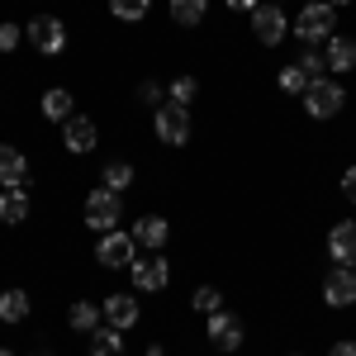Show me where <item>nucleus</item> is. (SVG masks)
Here are the masks:
<instances>
[{"label":"nucleus","mask_w":356,"mask_h":356,"mask_svg":"<svg viewBox=\"0 0 356 356\" xmlns=\"http://www.w3.org/2000/svg\"><path fill=\"white\" fill-rule=\"evenodd\" d=\"M129 275H134V290H138V295H152V290H166L171 266H166V257H138L134 266H129Z\"/></svg>","instance_id":"6e6552de"},{"label":"nucleus","mask_w":356,"mask_h":356,"mask_svg":"<svg viewBox=\"0 0 356 356\" xmlns=\"http://www.w3.org/2000/svg\"><path fill=\"white\" fill-rule=\"evenodd\" d=\"M100 181H105V191L124 195L129 186H134V166H129V162H110V166H105V176H100Z\"/></svg>","instance_id":"5701e85b"},{"label":"nucleus","mask_w":356,"mask_h":356,"mask_svg":"<svg viewBox=\"0 0 356 356\" xmlns=\"http://www.w3.org/2000/svg\"><path fill=\"white\" fill-rule=\"evenodd\" d=\"M328 257L337 261V266H356V219L337 223L328 233Z\"/></svg>","instance_id":"f8f14e48"},{"label":"nucleus","mask_w":356,"mask_h":356,"mask_svg":"<svg viewBox=\"0 0 356 356\" xmlns=\"http://www.w3.org/2000/svg\"><path fill=\"white\" fill-rule=\"evenodd\" d=\"M95 261H100V266H110V271H119V266H134V261H138V238H134V233H124V228L100 233Z\"/></svg>","instance_id":"20e7f679"},{"label":"nucleus","mask_w":356,"mask_h":356,"mask_svg":"<svg viewBox=\"0 0 356 356\" xmlns=\"http://www.w3.org/2000/svg\"><path fill=\"white\" fill-rule=\"evenodd\" d=\"M24 38L43 57H57L62 48H67V24H62L57 15H38V19H29V24H24Z\"/></svg>","instance_id":"39448f33"},{"label":"nucleus","mask_w":356,"mask_h":356,"mask_svg":"<svg viewBox=\"0 0 356 356\" xmlns=\"http://www.w3.org/2000/svg\"><path fill=\"white\" fill-rule=\"evenodd\" d=\"M138 95H143V100H147V105H157V100H162V86L143 81V86H138Z\"/></svg>","instance_id":"7c9ffc66"},{"label":"nucleus","mask_w":356,"mask_h":356,"mask_svg":"<svg viewBox=\"0 0 356 356\" xmlns=\"http://www.w3.org/2000/svg\"><path fill=\"white\" fill-rule=\"evenodd\" d=\"M309 76H304L300 67H280V90H285V95H304V90H309Z\"/></svg>","instance_id":"a878e982"},{"label":"nucleus","mask_w":356,"mask_h":356,"mask_svg":"<svg viewBox=\"0 0 356 356\" xmlns=\"http://www.w3.org/2000/svg\"><path fill=\"white\" fill-rule=\"evenodd\" d=\"M204 15H209V0H171V19L176 24H204Z\"/></svg>","instance_id":"412c9836"},{"label":"nucleus","mask_w":356,"mask_h":356,"mask_svg":"<svg viewBox=\"0 0 356 356\" xmlns=\"http://www.w3.org/2000/svg\"><path fill=\"white\" fill-rule=\"evenodd\" d=\"M38 356H48V352H38Z\"/></svg>","instance_id":"4c0bfd02"},{"label":"nucleus","mask_w":356,"mask_h":356,"mask_svg":"<svg viewBox=\"0 0 356 356\" xmlns=\"http://www.w3.org/2000/svg\"><path fill=\"white\" fill-rule=\"evenodd\" d=\"M38 110H43V119H57V124H67V119H72V90H62V86H57V90H48Z\"/></svg>","instance_id":"aec40b11"},{"label":"nucleus","mask_w":356,"mask_h":356,"mask_svg":"<svg viewBox=\"0 0 356 356\" xmlns=\"http://www.w3.org/2000/svg\"><path fill=\"white\" fill-rule=\"evenodd\" d=\"M0 219L5 223H24L29 219V191L24 186H15V191L0 195Z\"/></svg>","instance_id":"a211bd4d"},{"label":"nucleus","mask_w":356,"mask_h":356,"mask_svg":"<svg viewBox=\"0 0 356 356\" xmlns=\"http://www.w3.org/2000/svg\"><path fill=\"white\" fill-rule=\"evenodd\" d=\"M295 67H300V72L309 76V81H323V67H328V62H323V57H318L314 48H309V53H304L300 62H295Z\"/></svg>","instance_id":"cd10ccee"},{"label":"nucleus","mask_w":356,"mask_h":356,"mask_svg":"<svg viewBox=\"0 0 356 356\" xmlns=\"http://www.w3.org/2000/svg\"><path fill=\"white\" fill-rule=\"evenodd\" d=\"M342 195L356 204V166H347V171H342Z\"/></svg>","instance_id":"c756f323"},{"label":"nucleus","mask_w":356,"mask_h":356,"mask_svg":"<svg viewBox=\"0 0 356 356\" xmlns=\"http://www.w3.org/2000/svg\"><path fill=\"white\" fill-rule=\"evenodd\" d=\"M328 5H332V10H337V5H352V0H328Z\"/></svg>","instance_id":"72a5a7b5"},{"label":"nucleus","mask_w":356,"mask_h":356,"mask_svg":"<svg viewBox=\"0 0 356 356\" xmlns=\"http://www.w3.org/2000/svg\"><path fill=\"white\" fill-rule=\"evenodd\" d=\"M195 95H200V81H195V76H176V81H171V100H176V105H191Z\"/></svg>","instance_id":"bb28decb"},{"label":"nucleus","mask_w":356,"mask_h":356,"mask_svg":"<svg viewBox=\"0 0 356 356\" xmlns=\"http://www.w3.org/2000/svg\"><path fill=\"white\" fill-rule=\"evenodd\" d=\"M95 138H100V134H95V124H90L86 114H72V119L62 124V143H67V152H76V157L95 147Z\"/></svg>","instance_id":"ddd939ff"},{"label":"nucleus","mask_w":356,"mask_h":356,"mask_svg":"<svg viewBox=\"0 0 356 356\" xmlns=\"http://www.w3.org/2000/svg\"><path fill=\"white\" fill-rule=\"evenodd\" d=\"M19 38H24V29L0 24V53H15V48H19Z\"/></svg>","instance_id":"c85d7f7f"},{"label":"nucleus","mask_w":356,"mask_h":356,"mask_svg":"<svg viewBox=\"0 0 356 356\" xmlns=\"http://www.w3.org/2000/svg\"><path fill=\"white\" fill-rule=\"evenodd\" d=\"M290 33H300L309 48H318V43H328L332 33H337V10H332L328 0H318V5H304L300 19L290 24Z\"/></svg>","instance_id":"f257e3e1"},{"label":"nucleus","mask_w":356,"mask_h":356,"mask_svg":"<svg viewBox=\"0 0 356 356\" xmlns=\"http://www.w3.org/2000/svg\"><path fill=\"white\" fill-rule=\"evenodd\" d=\"M347 105V90L337 81H314L309 90H304V110L314 114V119H332V114Z\"/></svg>","instance_id":"0eeeda50"},{"label":"nucleus","mask_w":356,"mask_h":356,"mask_svg":"<svg viewBox=\"0 0 356 356\" xmlns=\"http://www.w3.org/2000/svg\"><path fill=\"white\" fill-rule=\"evenodd\" d=\"M119 219H124V204H119V195H114V191L100 186V191L86 195V223H90L95 233H114Z\"/></svg>","instance_id":"7ed1b4c3"},{"label":"nucleus","mask_w":356,"mask_h":356,"mask_svg":"<svg viewBox=\"0 0 356 356\" xmlns=\"http://www.w3.org/2000/svg\"><path fill=\"white\" fill-rule=\"evenodd\" d=\"M90 356H124V332L119 328H95L90 332Z\"/></svg>","instance_id":"6ab92c4d"},{"label":"nucleus","mask_w":356,"mask_h":356,"mask_svg":"<svg viewBox=\"0 0 356 356\" xmlns=\"http://www.w3.org/2000/svg\"><path fill=\"white\" fill-rule=\"evenodd\" d=\"M100 318H105V309H100V304H90V300H76L72 309H67V323H72V332H86V337L100 328Z\"/></svg>","instance_id":"f3484780"},{"label":"nucleus","mask_w":356,"mask_h":356,"mask_svg":"<svg viewBox=\"0 0 356 356\" xmlns=\"http://www.w3.org/2000/svg\"><path fill=\"white\" fill-rule=\"evenodd\" d=\"M0 356H15V352H10V347H0Z\"/></svg>","instance_id":"f704fd0d"},{"label":"nucleus","mask_w":356,"mask_h":356,"mask_svg":"<svg viewBox=\"0 0 356 356\" xmlns=\"http://www.w3.org/2000/svg\"><path fill=\"white\" fill-rule=\"evenodd\" d=\"M323 300H328L332 309L356 304V271H352V266H332V271L323 275Z\"/></svg>","instance_id":"9d476101"},{"label":"nucleus","mask_w":356,"mask_h":356,"mask_svg":"<svg viewBox=\"0 0 356 356\" xmlns=\"http://www.w3.org/2000/svg\"><path fill=\"white\" fill-rule=\"evenodd\" d=\"M152 124H157V138H162L166 147H186L191 143V110L176 105V100H162L157 114H152Z\"/></svg>","instance_id":"f03ea898"},{"label":"nucleus","mask_w":356,"mask_h":356,"mask_svg":"<svg viewBox=\"0 0 356 356\" xmlns=\"http://www.w3.org/2000/svg\"><path fill=\"white\" fill-rule=\"evenodd\" d=\"M271 5H285V0H271Z\"/></svg>","instance_id":"e433bc0d"},{"label":"nucleus","mask_w":356,"mask_h":356,"mask_svg":"<svg viewBox=\"0 0 356 356\" xmlns=\"http://www.w3.org/2000/svg\"><path fill=\"white\" fill-rule=\"evenodd\" d=\"M0 186H5V191L29 186V157L19 147H10V143H0Z\"/></svg>","instance_id":"9b49d317"},{"label":"nucleus","mask_w":356,"mask_h":356,"mask_svg":"<svg viewBox=\"0 0 356 356\" xmlns=\"http://www.w3.org/2000/svg\"><path fill=\"white\" fill-rule=\"evenodd\" d=\"M328 356H356V342H337V347H332Z\"/></svg>","instance_id":"473e14b6"},{"label":"nucleus","mask_w":356,"mask_h":356,"mask_svg":"<svg viewBox=\"0 0 356 356\" xmlns=\"http://www.w3.org/2000/svg\"><path fill=\"white\" fill-rule=\"evenodd\" d=\"M191 304H195V314H219V309H223V295L214 290V285H200V290L191 295Z\"/></svg>","instance_id":"393cba45"},{"label":"nucleus","mask_w":356,"mask_h":356,"mask_svg":"<svg viewBox=\"0 0 356 356\" xmlns=\"http://www.w3.org/2000/svg\"><path fill=\"white\" fill-rule=\"evenodd\" d=\"M100 309H105V323L119 328V332H129L138 323V300H134V295H110Z\"/></svg>","instance_id":"2eb2a0df"},{"label":"nucleus","mask_w":356,"mask_h":356,"mask_svg":"<svg viewBox=\"0 0 356 356\" xmlns=\"http://www.w3.org/2000/svg\"><path fill=\"white\" fill-rule=\"evenodd\" d=\"M304 5H318V0H304Z\"/></svg>","instance_id":"c9c22d12"},{"label":"nucleus","mask_w":356,"mask_h":356,"mask_svg":"<svg viewBox=\"0 0 356 356\" xmlns=\"http://www.w3.org/2000/svg\"><path fill=\"white\" fill-rule=\"evenodd\" d=\"M257 5H261V0H228V10H247V15H252Z\"/></svg>","instance_id":"2f4dec72"},{"label":"nucleus","mask_w":356,"mask_h":356,"mask_svg":"<svg viewBox=\"0 0 356 356\" xmlns=\"http://www.w3.org/2000/svg\"><path fill=\"white\" fill-rule=\"evenodd\" d=\"M134 238H138V247H147V252H162L166 238H171V223H166L162 214H147V219L134 223Z\"/></svg>","instance_id":"4468645a"},{"label":"nucleus","mask_w":356,"mask_h":356,"mask_svg":"<svg viewBox=\"0 0 356 356\" xmlns=\"http://www.w3.org/2000/svg\"><path fill=\"white\" fill-rule=\"evenodd\" d=\"M0 318H5V323H24L29 318V295L24 290H5V295H0Z\"/></svg>","instance_id":"4be33fe9"},{"label":"nucleus","mask_w":356,"mask_h":356,"mask_svg":"<svg viewBox=\"0 0 356 356\" xmlns=\"http://www.w3.org/2000/svg\"><path fill=\"white\" fill-rule=\"evenodd\" d=\"M323 62H328L332 72H356V43L342 38V33H332L328 48H323Z\"/></svg>","instance_id":"dca6fc26"},{"label":"nucleus","mask_w":356,"mask_h":356,"mask_svg":"<svg viewBox=\"0 0 356 356\" xmlns=\"http://www.w3.org/2000/svg\"><path fill=\"white\" fill-rule=\"evenodd\" d=\"M147 10H152V0H110V15H114V19H124V24L143 19Z\"/></svg>","instance_id":"b1692460"},{"label":"nucleus","mask_w":356,"mask_h":356,"mask_svg":"<svg viewBox=\"0 0 356 356\" xmlns=\"http://www.w3.org/2000/svg\"><path fill=\"white\" fill-rule=\"evenodd\" d=\"M209 342H214V347H219V352H238V347H243V337H247V328H243V318H238V314H209Z\"/></svg>","instance_id":"1a4fd4ad"},{"label":"nucleus","mask_w":356,"mask_h":356,"mask_svg":"<svg viewBox=\"0 0 356 356\" xmlns=\"http://www.w3.org/2000/svg\"><path fill=\"white\" fill-rule=\"evenodd\" d=\"M252 33H257V43H266V48H275V43H285V33H290V19H285V10L280 5H271V0H261L252 15Z\"/></svg>","instance_id":"423d86ee"}]
</instances>
